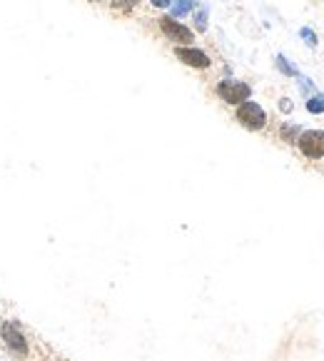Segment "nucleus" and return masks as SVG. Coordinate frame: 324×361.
Segmentation results:
<instances>
[{
  "label": "nucleus",
  "mask_w": 324,
  "mask_h": 361,
  "mask_svg": "<svg viewBox=\"0 0 324 361\" xmlns=\"http://www.w3.org/2000/svg\"><path fill=\"white\" fill-rule=\"evenodd\" d=\"M237 120L247 127V130H262L264 122H267V115L257 102H242L237 107Z\"/></svg>",
  "instance_id": "nucleus-1"
},
{
  "label": "nucleus",
  "mask_w": 324,
  "mask_h": 361,
  "mask_svg": "<svg viewBox=\"0 0 324 361\" xmlns=\"http://www.w3.org/2000/svg\"><path fill=\"white\" fill-rule=\"evenodd\" d=\"M249 85L244 82H237V80H224L217 85V95L224 100V102H230V105H242L249 100Z\"/></svg>",
  "instance_id": "nucleus-2"
},
{
  "label": "nucleus",
  "mask_w": 324,
  "mask_h": 361,
  "mask_svg": "<svg viewBox=\"0 0 324 361\" xmlns=\"http://www.w3.org/2000/svg\"><path fill=\"white\" fill-rule=\"evenodd\" d=\"M3 342H6V346L10 349L15 356H20V359L28 356V342H25V336L20 334L18 322H6L3 324Z\"/></svg>",
  "instance_id": "nucleus-3"
},
{
  "label": "nucleus",
  "mask_w": 324,
  "mask_h": 361,
  "mask_svg": "<svg viewBox=\"0 0 324 361\" xmlns=\"http://www.w3.org/2000/svg\"><path fill=\"white\" fill-rule=\"evenodd\" d=\"M299 149L305 152L309 160H317L324 155V130H307L299 137Z\"/></svg>",
  "instance_id": "nucleus-4"
},
{
  "label": "nucleus",
  "mask_w": 324,
  "mask_h": 361,
  "mask_svg": "<svg viewBox=\"0 0 324 361\" xmlns=\"http://www.w3.org/2000/svg\"><path fill=\"white\" fill-rule=\"evenodd\" d=\"M160 28H162V33L172 40V43H192V37H195L190 28H185V25L177 23V20L170 18V15L160 18Z\"/></svg>",
  "instance_id": "nucleus-5"
},
{
  "label": "nucleus",
  "mask_w": 324,
  "mask_h": 361,
  "mask_svg": "<svg viewBox=\"0 0 324 361\" xmlns=\"http://www.w3.org/2000/svg\"><path fill=\"white\" fill-rule=\"evenodd\" d=\"M174 55L180 57L185 65H190V68H199V70L210 68V57L197 48H174Z\"/></svg>",
  "instance_id": "nucleus-6"
},
{
  "label": "nucleus",
  "mask_w": 324,
  "mask_h": 361,
  "mask_svg": "<svg viewBox=\"0 0 324 361\" xmlns=\"http://www.w3.org/2000/svg\"><path fill=\"white\" fill-rule=\"evenodd\" d=\"M190 10H192V0H174V6H172L174 18H182V15H187Z\"/></svg>",
  "instance_id": "nucleus-7"
},
{
  "label": "nucleus",
  "mask_w": 324,
  "mask_h": 361,
  "mask_svg": "<svg viewBox=\"0 0 324 361\" xmlns=\"http://www.w3.org/2000/svg\"><path fill=\"white\" fill-rule=\"evenodd\" d=\"M307 110H309L312 115H319V112H324V95H314V98H309V102H307Z\"/></svg>",
  "instance_id": "nucleus-8"
},
{
  "label": "nucleus",
  "mask_w": 324,
  "mask_h": 361,
  "mask_svg": "<svg viewBox=\"0 0 324 361\" xmlns=\"http://www.w3.org/2000/svg\"><path fill=\"white\" fill-rule=\"evenodd\" d=\"M277 68H280L285 75H289V77H297V70H294L292 65L287 62V57H285V55H277Z\"/></svg>",
  "instance_id": "nucleus-9"
},
{
  "label": "nucleus",
  "mask_w": 324,
  "mask_h": 361,
  "mask_svg": "<svg viewBox=\"0 0 324 361\" xmlns=\"http://www.w3.org/2000/svg\"><path fill=\"white\" fill-rule=\"evenodd\" d=\"M299 35L305 37L307 45H309V48H314V45H317V35H314V33H312L309 28H302V30H299Z\"/></svg>",
  "instance_id": "nucleus-10"
},
{
  "label": "nucleus",
  "mask_w": 324,
  "mask_h": 361,
  "mask_svg": "<svg viewBox=\"0 0 324 361\" xmlns=\"http://www.w3.org/2000/svg\"><path fill=\"white\" fill-rule=\"evenodd\" d=\"M112 6L120 8V10H132L137 6V0H112Z\"/></svg>",
  "instance_id": "nucleus-11"
},
{
  "label": "nucleus",
  "mask_w": 324,
  "mask_h": 361,
  "mask_svg": "<svg viewBox=\"0 0 324 361\" xmlns=\"http://www.w3.org/2000/svg\"><path fill=\"white\" fill-rule=\"evenodd\" d=\"M195 23H197V30H205L207 28V10H199L195 15Z\"/></svg>",
  "instance_id": "nucleus-12"
},
{
  "label": "nucleus",
  "mask_w": 324,
  "mask_h": 361,
  "mask_svg": "<svg viewBox=\"0 0 324 361\" xmlns=\"http://www.w3.org/2000/svg\"><path fill=\"white\" fill-rule=\"evenodd\" d=\"M294 132H297V127H285V130H282L287 142H294Z\"/></svg>",
  "instance_id": "nucleus-13"
},
{
  "label": "nucleus",
  "mask_w": 324,
  "mask_h": 361,
  "mask_svg": "<svg viewBox=\"0 0 324 361\" xmlns=\"http://www.w3.org/2000/svg\"><path fill=\"white\" fill-rule=\"evenodd\" d=\"M170 3H172V0H152V6L155 8H168Z\"/></svg>",
  "instance_id": "nucleus-14"
},
{
  "label": "nucleus",
  "mask_w": 324,
  "mask_h": 361,
  "mask_svg": "<svg viewBox=\"0 0 324 361\" xmlns=\"http://www.w3.org/2000/svg\"><path fill=\"white\" fill-rule=\"evenodd\" d=\"M282 112H289V110H292V102H289V100H282Z\"/></svg>",
  "instance_id": "nucleus-15"
},
{
  "label": "nucleus",
  "mask_w": 324,
  "mask_h": 361,
  "mask_svg": "<svg viewBox=\"0 0 324 361\" xmlns=\"http://www.w3.org/2000/svg\"><path fill=\"white\" fill-rule=\"evenodd\" d=\"M90 3H100V0H90Z\"/></svg>",
  "instance_id": "nucleus-16"
}]
</instances>
